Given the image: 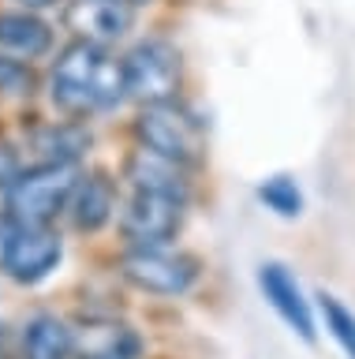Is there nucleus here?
I'll return each instance as SVG.
<instances>
[{
    "instance_id": "10",
    "label": "nucleus",
    "mask_w": 355,
    "mask_h": 359,
    "mask_svg": "<svg viewBox=\"0 0 355 359\" xmlns=\"http://www.w3.org/2000/svg\"><path fill=\"white\" fill-rule=\"evenodd\" d=\"M79 355V325L57 311H34L19 330L15 359H75Z\"/></svg>"
},
{
    "instance_id": "8",
    "label": "nucleus",
    "mask_w": 355,
    "mask_h": 359,
    "mask_svg": "<svg viewBox=\"0 0 355 359\" xmlns=\"http://www.w3.org/2000/svg\"><path fill=\"white\" fill-rule=\"evenodd\" d=\"M68 224L83 236L102 232L105 224H113L120 217V184L102 168H86L75 184V195L68 202Z\"/></svg>"
},
{
    "instance_id": "16",
    "label": "nucleus",
    "mask_w": 355,
    "mask_h": 359,
    "mask_svg": "<svg viewBox=\"0 0 355 359\" xmlns=\"http://www.w3.org/2000/svg\"><path fill=\"white\" fill-rule=\"evenodd\" d=\"M34 90H38V72H34V64L15 60V56L0 53V101L34 97Z\"/></svg>"
},
{
    "instance_id": "13",
    "label": "nucleus",
    "mask_w": 355,
    "mask_h": 359,
    "mask_svg": "<svg viewBox=\"0 0 355 359\" xmlns=\"http://www.w3.org/2000/svg\"><path fill=\"white\" fill-rule=\"evenodd\" d=\"M124 180H127L131 191H161V195H176V198H187V191H191L187 165L153 154V150H146V146H139V150L127 154Z\"/></svg>"
},
{
    "instance_id": "2",
    "label": "nucleus",
    "mask_w": 355,
    "mask_h": 359,
    "mask_svg": "<svg viewBox=\"0 0 355 359\" xmlns=\"http://www.w3.org/2000/svg\"><path fill=\"white\" fill-rule=\"evenodd\" d=\"M83 168L60 165V161H34L23 165L8 191L0 195V213L19 224H57V217L68 213V202L75 195Z\"/></svg>"
},
{
    "instance_id": "1",
    "label": "nucleus",
    "mask_w": 355,
    "mask_h": 359,
    "mask_svg": "<svg viewBox=\"0 0 355 359\" xmlns=\"http://www.w3.org/2000/svg\"><path fill=\"white\" fill-rule=\"evenodd\" d=\"M49 105L68 120H94L113 112L127 101L124 86V60L113 56L105 45L90 41H68L57 49L49 64Z\"/></svg>"
},
{
    "instance_id": "14",
    "label": "nucleus",
    "mask_w": 355,
    "mask_h": 359,
    "mask_svg": "<svg viewBox=\"0 0 355 359\" xmlns=\"http://www.w3.org/2000/svg\"><path fill=\"white\" fill-rule=\"evenodd\" d=\"M27 146L34 150L38 161H60V165H79L83 150H90V131L83 120H46L27 135Z\"/></svg>"
},
{
    "instance_id": "12",
    "label": "nucleus",
    "mask_w": 355,
    "mask_h": 359,
    "mask_svg": "<svg viewBox=\"0 0 355 359\" xmlns=\"http://www.w3.org/2000/svg\"><path fill=\"white\" fill-rule=\"evenodd\" d=\"M53 49H57V30L41 19V11L0 8V53L27 60V64H38Z\"/></svg>"
},
{
    "instance_id": "22",
    "label": "nucleus",
    "mask_w": 355,
    "mask_h": 359,
    "mask_svg": "<svg viewBox=\"0 0 355 359\" xmlns=\"http://www.w3.org/2000/svg\"><path fill=\"white\" fill-rule=\"evenodd\" d=\"M75 359H90V355H75Z\"/></svg>"
},
{
    "instance_id": "19",
    "label": "nucleus",
    "mask_w": 355,
    "mask_h": 359,
    "mask_svg": "<svg viewBox=\"0 0 355 359\" xmlns=\"http://www.w3.org/2000/svg\"><path fill=\"white\" fill-rule=\"evenodd\" d=\"M12 8H27V11H49V8H57L60 0H8Z\"/></svg>"
},
{
    "instance_id": "5",
    "label": "nucleus",
    "mask_w": 355,
    "mask_h": 359,
    "mask_svg": "<svg viewBox=\"0 0 355 359\" xmlns=\"http://www.w3.org/2000/svg\"><path fill=\"white\" fill-rule=\"evenodd\" d=\"M120 277L150 296H183L198 280V262L172 247H127L120 255Z\"/></svg>"
},
{
    "instance_id": "21",
    "label": "nucleus",
    "mask_w": 355,
    "mask_h": 359,
    "mask_svg": "<svg viewBox=\"0 0 355 359\" xmlns=\"http://www.w3.org/2000/svg\"><path fill=\"white\" fill-rule=\"evenodd\" d=\"M116 4H127V8H139V4H150V0H116Z\"/></svg>"
},
{
    "instance_id": "4",
    "label": "nucleus",
    "mask_w": 355,
    "mask_h": 359,
    "mask_svg": "<svg viewBox=\"0 0 355 359\" xmlns=\"http://www.w3.org/2000/svg\"><path fill=\"white\" fill-rule=\"evenodd\" d=\"M124 60V86L127 97L142 105H165L176 101L180 90V53L165 38H142L120 56Z\"/></svg>"
},
{
    "instance_id": "9",
    "label": "nucleus",
    "mask_w": 355,
    "mask_h": 359,
    "mask_svg": "<svg viewBox=\"0 0 355 359\" xmlns=\"http://www.w3.org/2000/svg\"><path fill=\"white\" fill-rule=\"evenodd\" d=\"M64 27L75 34V41L113 45L127 38L135 27V8L116 4V0H68L64 4Z\"/></svg>"
},
{
    "instance_id": "3",
    "label": "nucleus",
    "mask_w": 355,
    "mask_h": 359,
    "mask_svg": "<svg viewBox=\"0 0 355 359\" xmlns=\"http://www.w3.org/2000/svg\"><path fill=\"white\" fill-rule=\"evenodd\" d=\"M64 262L57 224H19L0 213V277L19 288H38Z\"/></svg>"
},
{
    "instance_id": "11",
    "label": "nucleus",
    "mask_w": 355,
    "mask_h": 359,
    "mask_svg": "<svg viewBox=\"0 0 355 359\" xmlns=\"http://www.w3.org/2000/svg\"><path fill=\"white\" fill-rule=\"evenodd\" d=\"M258 288H262L265 303L281 314V322L288 330L299 333L307 344L314 341V311H310V303L303 296V288H299V280L292 277V269L281 262L258 266Z\"/></svg>"
},
{
    "instance_id": "7",
    "label": "nucleus",
    "mask_w": 355,
    "mask_h": 359,
    "mask_svg": "<svg viewBox=\"0 0 355 359\" xmlns=\"http://www.w3.org/2000/svg\"><path fill=\"white\" fill-rule=\"evenodd\" d=\"M135 135H139V146H146V150L161 154V157H172L180 165H191L202 154V128L176 101L142 105L139 120H135Z\"/></svg>"
},
{
    "instance_id": "20",
    "label": "nucleus",
    "mask_w": 355,
    "mask_h": 359,
    "mask_svg": "<svg viewBox=\"0 0 355 359\" xmlns=\"http://www.w3.org/2000/svg\"><path fill=\"white\" fill-rule=\"evenodd\" d=\"M4 352H12V333H8V322L0 318V355Z\"/></svg>"
},
{
    "instance_id": "6",
    "label": "nucleus",
    "mask_w": 355,
    "mask_h": 359,
    "mask_svg": "<svg viewBox=\"0 0 355 359\" xmlns=\"http://www.w3.org/2000/svg\"><path fill=\"white\" fill-rule=\"evenodd\" d=\"M187 198L161 195V191H131L127 202H120V236L127 247H169L172 236L183 224Z\"/></svg>"
},
{
    "instance_id": "15",
    "label": "nucleus",
    "mask_w": 355,
    "mask_h": 359,
    "mask_svg": "<svg viewBox=\"0 0 355 359\" xmlns=\"http://www.w3.org/2000/svg\"><path fill=\"white\" fill-rule=\"evenodd\" d=\"M318 311H321V322H326L329 337L340 344V352L348 359H355V311H348L337 296H329V292L318 296Z\"/></svg>"
},
{
    "instance_id": "18",
    "label": "nucleus",
    "mask_w": 355,
    "mask_h": 359,
    "mask_svg": "<svg viewBox=\"0 0 355 359\" xmlns=\"http://www.w3.org/2000/svg\"><path fill=\"white\" fill-rule=\"evenodd\" d=\"M19 168H23V161H19L15 146L0 139V195H4V191H8V184H12V180H15V172H19Z\"/></svg>"
},
{
    "instance_id": "17",
    "label": "nucleus",
    "mask_w": 355,
    "mask_h": 359,
    "mask_svg": "<svg viewBox=\"0 0 355 359\" xmlns=\"http://www.w3.org/2000/svg\"><path fill=\"white\" fill-rule=\"evenodd\" d=\"M258 198L265 202V210L277 213V217H299V210H303V191H299L295 180H288V176H270L258 187Z\"/></svg>"
}]
</instances>
